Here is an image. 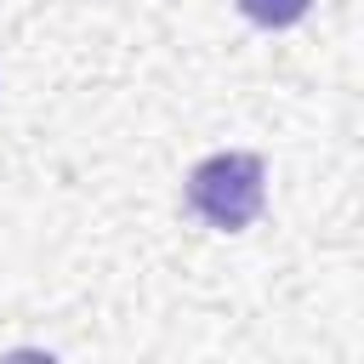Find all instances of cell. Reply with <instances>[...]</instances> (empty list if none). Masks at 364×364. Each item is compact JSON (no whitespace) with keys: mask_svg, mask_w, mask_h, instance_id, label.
Returning a JSON list of instances; mask_svg holds the SVG:
<instances>
[{"mask_svg":"<svg viewBox=\"0 0 364 364\" xmlns=\"http://www.w3.org/2000/svg\"><path fill=\"white\" fill-rule=\"evenodd\" d=\"M182 205L216 228V233H245L262 205H267V165L262 154H245V148H222V154H205L188 182H182Z\"/></svg>","mask_w":364,"mask_h":364,"instance_id":"1","label":"cell"},{"mask_svg":"<svg viewBox=\"0 0 364 364\" xmlns=\"http://www.w3.org/2000/svg\"><path fill=\"white\" fill-rule=\"evenodd\" d=\"M233 6H239V17L256 23V28H296V23L313 11V0H233Z\"/></svg>","mask_w":364,"mask_h":364,"instance_id":"2","label":"cell"}]
</instances>
